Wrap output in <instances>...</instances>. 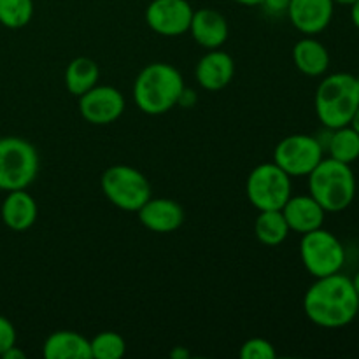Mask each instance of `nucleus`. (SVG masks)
Returning <instances> with one entry per match:
<instances>
[{"label":"nucleus","instance_id":"obj_33","mask_svg":"<svg viewBox=\"0 0 359 359\" xmlns=\"http://www.w3.org/2000/svg\"><path fill=\"white\" fill-rule=\"evenodd\" d=\"M351 126H353V128H354V130H356V132L359 133V107H358L356 114H354L353 121H351Z\"/></svg>","mask_w":359,"mask_h":359},{"label":"nucleus","instance_id":"obj_13","mask_svg":"<svg viewBox=\"0 0 359 359\" xmlns=\"http://www.w3.org/2000/svg\"><path fill=\"white\" fill-rule=\"evenodd\" d=\"M137 214L140 223L154 233H172L184 221L182 207L170 198H149Z\"/></svg>","mask_w":359,"mask_h":359},{"label":"nucleus","instance_id":"obj_11","mask_svg":"<svg viewBox=\"0 0 359 359\" xmlns=\"http://www.w3.org/2000/svg\"><path fill=\"white\" fill-rule=\"evenodd\" d=\"M79 112L91 125H111L125 112V97L112 86H93L79 97Z\"/></svg>","mask_w":359,"mask_h":359},{"label":"nucleus","instance_id":"obj_34","mask_svg":"<svg viewBox=\"0 0 359 359\" xmlns=\"http://www.w3.org/2000/svg\"><path fill=\"white\" fill-rule=\"evenodd\" d=\"M356 0H333V4H340V6H353Z\"/></svg>","mask_w":359,"mask_h":359},{"label":"nucleus","instance_id":"obj_17","mask_svg":"<svg viewBox=\"0 0 359 359\" xmlns=\"http://www.w3.org/2000/svg\"><path fill=\"white\" fill-rule=\"evenodd\" d=\"M37 214V203L30 193L25 189L7 191V196L2 202V221L7 228L14 231L28 230L34 226Z\"/></svg>","mask_w":359,"mask_h":359},{"label":"nucleus","instance_id":"obj_21","mask_svg":"<svg viewBox=\"0 0 359 359\" xmlns=\"http://www.w3.org/2000/svg\"><path fill=\"white\" fill-rule=\"evenodd\" d=\"M290 226L284 219L283 210H259V216L256 217L255 233L262 244L265 245H279L290 235Z\"/></svg>","mask_w":359,"mask_h":359},{"label":"nucleus","instance_id":"obj_28","mask_svg":"<svg viewBox=\"0 0 359 359\" xmlns=\"http://www.w3.org/2000/svg\"><path fill=\"white\" fill-rule=\"evenodd\" d=\"M195 95L191 93V91L189 90H186L184 88V91H182V95H181V98H179V105H182V107H191L193 104H195Z\"/></svg>","mask_w":359,"mask_h":359},{"label":"nucleus","instance_id":"obj_20","mask_svg":"<svg viewBox=\"0 0 359 359\" xmlns=\"http://www.w3.org/2000/svg\"><path fill=\"white\" fill-rule=\"evenodd\" d=\"M98 77H100V70L97 63L86 56H79V58H74L67 67L65 86L70 93L81 97L88 90L97 86Z\"/></svg>","mask_w":359,"mask_h":359},{"label":"nucleus","instance_id":"obj_24","mask_svg":"<svg viewBox=\"0 0 359 359\" xmlns=\"http://www.w3.org/2000/svg\"><path fill=\"white\" fill-rule=\"evenodd\" d=\"M91 358L97 359H119L126 353V342L119 333L102 332L90 340Z\"/></svg>","mask_w":359,"mask_h":359},{"label":"nucleus","instance_id":"obj_19","mask_svg":"<svg viewBox=\"0 0 359 359\" xmlns=\"http://www.w3.org/2000/svg\"><path fill=\"white\" fill-rule=\"evenodd\" d=\"M293 62L302 74L309 77H319L328 70L330 53L318 39L305 37L293 48Z\"/></svg>","mask_w":359,"mask_h":359},{"label":"nucleus","instance_id":"obj_35","mask_svg":"<svg viewBox=\"0 0 359 359\" xmlns=\"http://www.w3.org/2000/svg\"><path fill=\"white\" fill-rule=\"evenodd\" d=\"M353 284H354V290H356V293L359 294V272L356 273V276H354V279H353Z\"/></svg>","mask_w":359,"mask_h":359},{"label":"nucleus","instance_id":"obj_3","mask_svg":"<svg viewBox=\"0 0 359 359\" xmlns=\"http://www.w3.org/2000/svg\"><path fill=\"white\" fill-rule=\"evenodd\" d=\"M316 114L325 128H340L353 121L359 107L356 76L337 72L319 83L314 97Z\"/></svg>","mask_w":359,"mask_h":359},{"label":"nucleus","instance_id":"obj_2","mask_svg":"<svg viewBox=\"0 0 359 359\" xmlns=\"http://www.w3.org/2000/svg\"><path fill=\"white\" fill-rule=\"evenodd\" d=\"M182 74L170 63H151L144 67L133 84L137 107L149 116H160L179 104L184 91Z\"/></svg>","mask_w":359,"mask_h":359},{"label":"nucleus","instance_id":"obj_15","mask_svg":"<svg viewBox=\"0 0 359 359\" xmlns=\"http://www.w3.org/2000/svg\"><path fill=\"white\" fill-rule=\"evenodd\" d=\"M280 210L290 230L297 233H309L321 228L325 223L326 210L311 195H291Z\"/></svg>","mask_w":359,"mask_h":359},{"label":"nucleus","instance_id":"obj_27","mask_svg":"<svg viewBox=\"0 0 359 359\" xmlns=\"http://www.w3.org/2000/svg\"><path fill=\"white\" fill-rule=\"evenodd\" d=\"M259 6L265 9V13L272 14V16H280V14L287 13V7H290V0H263Z\"/></svg>","mask_w":359,"mask_h":359},{"label":"nucleus","instance_id":"obj_10","mask_svg":"<svg viewBox=\"0 0 359 359\" xmlns=\"http://www.w3.org/2000/svg\"><path fill=\"white\" fill-rule=\"evenodd\" d=\"M193 7L188 0H153L146 9V23L156 34L177 37L189 30Z\"/></svg>","mask_w":359,"mask_h":359},{"label":"nucleus","instance_id":"obj_5","mask_svg":"<svg viewBox=\"0 0 359 359\" xmlns=\"http://www.w3.org/2000/svg\"><path fill=\"white\" fill-rule=\"evenodd\" d=\"M39 174V153L20 137L0 139V189H27Z\"/></svg>","mask_w":359,"mask_h":359},{"label":"nucleus","instance_id":"obj_23","mask_svg":"<svg viewBox=\"0 0 359 359\" xmlns=\"http://www.w3.org/2000/svg\"><path fill=\"white\" fill-rule=\"evenodd\" d=\"M34 16V0H0V23L18 30L30 23Z\"/></svg>","mask_w":359,"mask_h":359},{"label":"nucleus","instance_id":"obj_14","mask_svg":"<svg viewBox=\"0 0 359 359\" xmlns=\"http://www.w3.org/2000/svg\"><path fill=\"white\" fill-rule=\"evenodd\" d=\"M196 81L207 91L223 90L235 76V62L228 53L210 49L200 58L195 69Z\"/></svg>","mask_w":359,"mask_h":359},{"label":"nucleus","instance_id":"obj_26","mask_svg":"<svg viewBox=\"0 0 359 359\" xmlns=\"http://www.w3.org/2000/svg\"><path fill=\"white\" fill-rule=\"evenodd\" d=\"M13 346H16V330L9 319L0 316V356Z\"/></svg>","mask_w":359,"mask_h":359},{"label":"nucleus","instance_id":"obj_6","mask_svg":"<svg viewBox=\"0 0 359 359\" xmlns=\"http://www.w3.org/2000/svg\"><path fill=\"white\" fill-rule=\"evenodd\" d=\"M102 191L118 209L137 212L151 198V182L128 165H112L102 174Z\"/></svg>","mask_w":359,"mask_h":359},{"label":"nucleus","instance_id":"obj_36","mask_svg":"<svg viewBox=\"0 0 359 359\" xmlns=\"http://www.w3.org/2000/svg\"><path fill=\"white\" fill-rule=\"evenodd\" d=\"M356 83H358V86H359V74L356 76Z\"/></svg>","mask_w":359,"mask_h":359},{"label":"nucleus","instance_id":"obj_9","mask_svg":"<svg viewBox=\"0 0 359 359\" xmlns=\"http://www.w3.org/2000/svg\"><path fill=\"white\" fill-rule=\"evenodd\" d=\"M325 158V149L318 137L294 133L280 140L273 149V163L290 177H305Z\"/></svg>","mask_w":359,"mask_h":359},{"label":"nucleus","instance_id":"obj_30","mask_svg":"<svg viewBox=\"0 0 359 359\" xmlns=\"http://www.w3.org/2000/svg\"><path fill=\"white\" fill-rule=\"evenodd\" d=\"M351 7H353V9H351V20H353L354 27L359 30V0H356Z\"/></svg>","mask_w":359,"mask_h":359},{"label":"nucleus","instance_id":"obj_31","mask_svg":"<svg viewBox=\"0 0 359 359\" xmlns=\"http://www.w3.org/2000/svg\"><path fill=\"white\" fill-rule=\"evenodd\" d=\"M170 356L174 359H188L189 358V351L182 349V347H175V349L170 353Z\"/></svg>","mask_w":359,"mask_h":359},{"label":"nucleus","instance_id":"obj_8","mask_svg":"<svg viewBox=\"0 0 359 359\" xmlns=\"http://www.w3.org/2000/svg\"><path fill=\"white\" fill-rule=\"evenodd\" d=\"M248 198L258 210H280L290 200L291 177L276 163H262L252 168L245 184Z\"/></svg>","mask_w":359,"mask_h":359},{"label":"nucleus","instance_id":"obj_22","mask_svg":"<svg viewBox=\"0 0 359 359\" xmlns=\"http://www.w3.org/2000/svg\"><path fill=\"white\" fill-rule=\"evenodd\" d=\"M325 151H328L333 160L354 163L359 158V133L351 125L333 128Z\"/></svg>","mask_w":359,"mask_h":359},{"label":"nucleus","instance_id":"obj_12","mask_svg":"<svg viewBox=\"0 0 359 359\" xmlns=\"http://www.w3.org/2000/svg\"><path fill=\"white\" fill-rule=\"evenodd\" d=\"M333 7V0H290L286 14L297 30L305 35H316L332 23Z\"/></svg>","mask_w":359,"mask_h":359},{"label":"nucleus","instance_id":"obj_4","mask_svg":"<svg viewBox=\"0 0 359 359\" xmlns=\"http://www.w3.org/2000/svg\"><path fill=\"white\" fill-rule=\"evenodd\" d=\"M311 196L326 212H342L356 196V177L349 163L323 158L307 175Z\"/></svg>","mask_w":359,"mask_h":359},{"label":"nucleus","instance_id":"obj_18","mask_svg":"<svg viewBox=\"0 0 359 359\" xmlns=\"http://www.w3.org/2000/svg\"><path fill=\"white\" fill-rule=\"evenodd\" d=\"M42 354L46 359H91L90 340L76 332H56L46 339Z\"/></svg>","mask_w":359,"mask_h":359},{"label":"nucleus","instance_id":"obj_7","mask_svg":"<svg viewBox=\"0 0 359 359\" xmlns=\"http://www.w3.org/2000/svg\"><path fill=\"white\" fill-rule=\"evenodd\" d=\"M300 258L305 270L319 279L342 270L346 263V249L332 231L321 226L302 235Z\"/></svg>","mask_w":359,"mask_h":359},{"label":"nucleus","instance_id":"obj_32","mask_svg":"<svg viewBox=\"0 0 359 359\" xmlns=\"http://www.w3.org/2000/svg\"><path fill=\"white\" fill-rule=\"evenodd\" d=\"M237 4H242V6H249V7H255V6H259V4L263 2V0H235Z\"/></svg>","mask_w":359,"mask_h":359},{"label":"nucleus","instance_id":"obj_25","mask_svg":"<svg viewBox=\"0 0 359 359\" xmlns=\"http://www.w3.org/2000/svg\"><path fill=\"white\" fill-rule=\"evenodd\" d=\"M276 356V347L265 339H249L241 347L242 359H273Z\"/></svg>","mask_w":359,"mask_h":359},{"label":"nucleus","instance_id":"obj_16","mask_svg":"<svg viewBox=\"0 0 359 359\" xmlns=\"http://www.w3.org/2000/svg\"><path fill=\"white\" fill-rule=\"evenodd\" d=\"M193 39L205 49H219L228 39L226 18L216 9L193 11L189 30Z\"/></svg>","mask_w":359,"mask_h":359},{"label":"nucleus","instance_id":"obj_1","mask_svg":"<svg viewBox=\"0 0 359 359\" xmlns=\"http://www.w3.org/2000/svg\"><path fill=\"white\" fill-rule=\"evenodd\" d=\"M305 316L321 328H344L356 319L359 294L353 279L340 272L319 277L304 298Z\"/></svg>","mask_w":359,"mask_h":359},{"label":"nucleus","instance_id":"obj_29","mask_svg":"<svg viewBox=\"0 0 359 359\" xmlns=\"http://www.w3.org/2000/svg\"><path fill=\"white\" fill-rule=\"evenodd\" d=\"M0 358H4V359H25L27 356H25L23 351L18 349L16 346H13V347H11V349H7L6 353H4Z\"/></svg>","mask_w":359,"mask_h":359}]
</instances>
